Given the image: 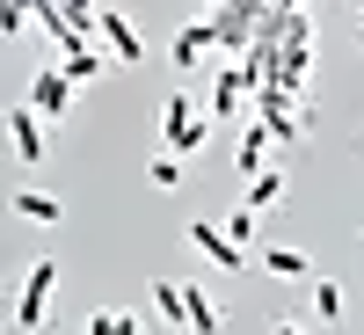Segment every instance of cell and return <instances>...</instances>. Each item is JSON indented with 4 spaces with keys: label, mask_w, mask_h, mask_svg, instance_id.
<instances>
[{
    "label": "cell",
    "mask_w": 364,
    "mask_h": 335,
    "mask_svg": "<svg viewBox=\"0 0 364 335\" xmlns=\"http://www.w3.org/2000/svg\"><path fill=\"white\" fill-rule=\"evenodd\" d=\"M182 233H190V240H197V248L219 262V270H240V262H248V248H233V240H226V226H211V219H190Z\"/></svg>",
    "instance_id": "52a82bcc"
},
{
    "label": "cell",
    "mask_w": 364,
    "mask_h": 335,
    "mask_svg": "<svg viewBox=\"0 0 364 335\" xmlns=\"http://www.w3.org/2000/svg\"><path fill=\"white\" fill-rule=\"evenodd\" d=\"M29 110H37L44 124H51V117H66V110H73V80L58 73V66H44L37 80H29Z\"/></svg>",
    "instance_id": "5b68a950"
},
{
    "label": "cell",
    "mask_w": 364,
    "mask_h": 335,
    "mask_svg": "<svg viewBox=\"0 0 364 335\" xmlns=\"http://www.w3.org/2000/svg\"><path fill=\"white\" fill-rule=\"evenodd\" d=\"M350 8H357V15H364V0H350Z\"/></svg>",
    "instance_id": "603a6c76"
},
{
    "label": "cell",
    "mask_w": 364,
    "mask_h": 335,
    "mask_svg": "<svg viewBox=\"0 0 364 335\" xmlns=\"http://www.w3.org/2000/svg\"><path fill=\"white\" fill-rule=\"evenodd\" d=\"M204 117H219V124H226V117H248V80H240V58H233V66H219V80H211V110Z\"/></svg>",
    "instance_id": "8992f818"
},
{
    "label": "cell",
    "mask_w": 364,
    "mask_h": 335,
    "mask_svg": "<svg viewBox=\"0 0 364 335\" xmlns=\"http://www.w3.org/2000/svg\"><path fill=\"white\" fill-rule=\"evenodd\" d=\"M277 335H306V328H299V321H277Z\"/></svg>",
    "instance_id": "7402d4cb"
},
{
    "label": "cell",
    "mask_w": 364,
    "mask_h": 335,
    "mask_svg": "<svg viewBox=\"0 0 364 335\" xmlns=\"http://www.w3.org/2000/svg\"><path fill=\"white\" fill-rule=\"evenodd\" d=\"M161 132H168V154L182 161V154H197V146H204L211 117H197V102H190V95H168V102H161Z\"/></svg>",
    "instance_id": "3957f363"
},
{
    "label": "cell",
    "mask_w": 364,
    "mask_h": 335,
    "mask_svg": "<svg viewBox=\"0 0 364 335\" xmlns=\"http://www.w3.org/2000/svg\"><path fill=\"white\" fill-rule=\"evenodd\" d=\"M262 154H269V132L248 124V132H240V175H262Z\"/></svg>",
    "instance_id": "5bb4252c"
},
{
    "label": "cell",
    "mask_w": 364,
    "mask_h": 335,
    "mask_svg": "<svg viewBox=\"0 0 364 335\" xmlns=\"http://www.w3.org/2000/svg\"><path fill=\"white\" fill-rule=\"evenodd\" d=\"M22 22H29V8H22V0H0V37H15Z\"/></svg>",
    "instance_id": "44dd1931"
},
{
    "label": "cell",
    "mask_w": 364,
    "mask_h": 335,
    "mask_svg": "<svg viewBox=\"0 0 364 335\" xmlns=\"http://www.w3.org/2000/svg\"><path fill=\"white\" fill-rule=\"evenodd\" d=\"M226 240H233V248H248V240H255V211H233V219H226Z\"/></svg>",
    "instance_id": "ac0fdd59"
},
{
    "label": "cell",
    "mask_w": 364,
    "mask_h": 335,
    "mask_svg": "<svg viewBox=\"0 0 364 335\" xmlns=\"http://www.w3.org/2000/svg\"><path fill=\"white\" fill-rule=\"evenodd\" d=\"M204 51H219V44H211V22H190V29L175 37V51H168V58L190 73V66H204Z\"/></svg>",
    "instance_id": "30bf717a"
},
{
    "label": "cell",
    "mask_w": 364,
    "mask_h": 335,
    "mask_svg": "<svg viewBox=\"0 0 364 335\" xmlns=\"http://www.w3.org/2000/svg\"><path fill=\"white\" fill-rule=\"evenodd\" d=\"M357 44H364V29H357Z\"/></svg>",
    "instance_id": "cb8c5ba5"
},
{
    "label": "cell",
    "mask_w": 364,
    "mask_h": 335,
    "mask_svg": "<svg viewBox=\"0 0 364 335\" xmlns=\"http://www.w3.org/2000/svg\"><path fill=\"white\" fill-rule=\"evenodd\" d=\"M146 175H154V182H161V190H175V182H182V161H175V154H161V161H154V168H146Z\"/></svg>",
    "instance_id": "ffe728a7"
},
{
    "label": "cell",
    "mask_w": 364,
    "mask_h": 335,
    "mask_svg": "<svg viewBox=\"0 0 364 335\" xmlns=\"http://www.w3.org/2000/svg\"><path fill=\"white\" fill-rule=\"evenodd\" d=\"M269 204H284V168L248 175V211H269Z\"/></svg>",
    "instance_id": "7c38bea8"
},
{
    "label": "cell",
    "mask_w": 364,
    "mask_h": 335,
    "mask_svg": "<svg viewBox=\"0 0 364 335\" xmlns=\"http://www.w3.org/2000/svg\"><path fill=\"white\" fill-rule=\"evenodd\" d=\"M8 204H15V219H37V226H58V219H66V204H58L51 190H15Z\"/></svg>",
    "instance_id": "9c48e42d"
},
{
    "label": "cell",
    "mask_w": 364,
    "mask_h": 335,
    "mask_svg": "<svg viewBox=\"0 0 364 335\" xmlns=\"http://www.w3.org/2000/svg\"><path fill=\"white\" fill-rule=\"evenodd\" d=\"M51 285H58V262H51V255L29 262V277H22V292H15V328H22V335L44 328V314H51Z\"/></svg>",
    "instance_id": "7a4b0ae2"
},
{
    "label": "cell",
    "mask_w": 364,
    "mask_h": 335,
    "mask_svg": "<svg viewBox=\"0 0 364 335\" xmlns=\"http://www.w3.org/2000/svg\"><path fill=\"white\" fill-rule=\"evenodd\" d=\"M8 146H15V161H22V168H44V117L29 110V102L8 110Z\"/></svg>",
    "instance_id": "277c9868"
},
{
    "label": "cell",
    "mask_w": 364,
    "mask_h": 335,
    "mask_svg": "<svg viewBox=\"0 0 364 335\" xmlns=\"http://www.w3.org/2000/svg\"><path fill=\"white\" fill-rule=\"evenodd\" d=\"M314 307H321V321H343V292L336 285H314Z\"/></svg>",
    "instance_id": "d6986e66"
},
{
    "label": "cell",
    "mask_w": 364,
    "mask_h": 335,
    "mask_svg": "<svg viewBox=\"0 0 364 335\" xmlns=\"http://www.w3.org/2000/svg\"><path fill=\"white\" fill-rule=\"evenodd\" d=\"M58 73H66L73 87H80V80H102V51H95V44H87V51H66V58H58Z\"/></svg>",
    "instance_id": "4fadbf2b"
},
{
    "label": "cell",
    "mask_w": 364,
    "mask_h": 335,
    "mask_svg": "<svg viewBox=\"0 0 364 335\" xmlns=\"http://www.w3.org/2000/svg\"><path fill=\"white\" fill-rule=\"evenodd\" d=\"M80 335H139V321H132V314H87Z\"/></svg>",
    "instance_id": "2e32d148"
},
{
    "label": "cell",
    "mask_w": 364,
    "mask_h": 335,
    "mask_svg": "<svg viewBox=\"0 0 364 335\" xmlns=\"http://www.w3.org/2000/svg\"><path fill=\"white\" fill-rule=\"evenodd\" d=\"M95 37L109 44V58H146V44H139V29H132L124 15H117V8H102V15H95Z\"/></svg>",
    "instance_id": "ba28073f"
},
{
    "label": "cell",
    "mask_w": 364,
    "mask_h": 335,
    "mask_svg": "<svg viewBox=\"0 0 364 335\" xmlns=\"http://www.w3.org/2000/svg\"><path fill=\"white\" fill-rule=\"evenodd\" d=\"M182 321H190V335H219V307L204 299V285H182Z\"/></svg>",
    "instance_id": "8fae6325"
},
{
    "label": "cell",
    "mask_w": 364,
    "mask_h": 335,
    "mask_svg": "<svg viewBox=\"0 0 364 335\" xmlns=\"http://www.w3.org/2000/svg\"><path fill=\"white\" fill-rule=\"evenodd\" d=\"M262 262L277 270V277H314V270H306V255H299V248H269Z\"/></svg>",
    "instance_id": "e0dca14e"
},
{
    "label": "cell",
    "mask_w": 364,
    "mask_h": 335,
    "mask_svg": "<svg viewBox=\"0 0 364 335\" xmlns=\"http://www.w3.org/2000/svg\"><path fill=\"white\" fill-rule=\"evenodd\" d=\"M154 307H161V321L190 328V321H182V277H161V285H154Z\"/></svg>",
    "instance_id": "9a60e30c"
},
{
    "label": "cell",
    "mask_w": 364,
    "mask_h": 335,
    "mask_svg": "<svg viewBox=\"0 0 364 335\" xmlns=\"http://www.w3.org/2000/svg\"><path fill=\"white\" fill-rule=\"evenodd\" d=\"M248 110H255V124H262L269 139H277V146H299V139H306V117H299V102L284 95L277 80H262L255 95H248Z\"/></svg>",
    "instance_id": "6da1fadb"
}]
</instances>
